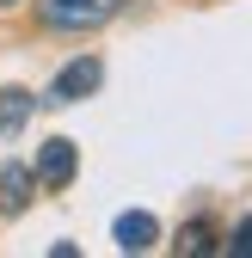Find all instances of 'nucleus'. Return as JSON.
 Wrapping results in <instances>:
<instances>
[{"label": "nucleus", "mask_w": 252, "mask_h": 258, "mask_svg": "<svg viewBox=\"0 0 252 258\" xmlns=\"http://www.w3.org/2000/svg\"><path fill=\"white\" fill-rule=\"evenodd\" d=\"M117 13V0H43V19L61 31H86V25H105Z\"/></svg>", "instance_id": "f257e3e1"}, {"label": "nucleus", "mask_w": 252, "mask_h": 258, "mask_svg": "<svg viewBox=\"0 0 252 258\" xmlns=\"http://www.w3.org/2000/svg\"><path fill=\"white\" fill-rule=\"evenodd\" d=\"M99 80H105V68L92 55H80V61H68V68L55 74V92H49V99L55 105H74V99H86V92H99Z\"/></svg>", "instance_id": "f03ea898"}, {"label": "nucleus", "mask_w": 252, "mask_h": 258, "mask_svg": "<svg viewBox=\"0 0 252 258\" xmlns=\"http://www.w3.org/2000/svg\"><path fill=\"white\" fill-rule=\"evenodd\" d=\"M74 166H80V154H74V142H43V154H37V178L49 184V190H61L74 178Z\"/></svg>", "instance_id": "7ed1b4c3"}, {"label": "nucleus", "mask_w": 252, "mask_h": 258, "mask_svg": "<svg viewBox=\"0 0 252 258\" xmlns=\"http://www.w3.org/2000/svg\"><path fill=\"white\" fill-rule=\"evenodd\" d=\"M154 240H160L154 215H142V209H136V215H117V246H123V252H148Z\"/></svg>", "instance_id": "20e7f679"}, {"label": "nucleus", "mask_w": 252, "mask_h": 258, "mask_svg": "<svg viewBox=\"0 0 252 258\" xmlns=\"http://www.w3.org/2000/svg\"><path fill=\"white\" fill-rule=\"evenodd\" d=\"M31 111H37V99L19 92V86H7V92H0V136H19V129L31 123Z\"/></svg>", "instance_id": "39448f33"}, {"label": "nucleus", "mask_w": 252, "mask_h": 258, "mask_svg": "<svg viewBox=\"0 0 252 258\" xmlns=\"http://www.w3.org/2000/svg\"><path fill=\"white\" fill-rule=\"evenodd\" d=\"M31 178H37V172H25V166H7V172H0V197H7V209H25L31 203Z\"/></svg>", "instance_id": "423d86ee"}, {"label": "nucleus", "mask_w": 252, "mask_h": 258, "mask_svg": "<svg viewBox=\"0 0 252 258\" xmlns=\"http://www.w3.org/2000/svg\"><path fill=\"white\" fill-rule=\"evenodd\" d=\"M178 252H184V258H197V252H209V228H203V221H191V228L178 234Z\"/></svg>", "instance_id": "0eeeda50"}, {"label": "nucleus", "mask_w": 252, "mask_h": 258, "mask_svg": "<svg viewBox=\"0 0 252 258\" xmlns=\"http://www.w3.org/2000/svg\"><path fill=\"white\" fill-rule=\"evenodd\" d=\"M228 252H234V258H252V221H240V234H234Z\"/></svg>", "instance_id": "6e6552de"}, {"label": "nucleus", "mask_w": 252, "mask_h": 258, "mask_svg": "<svg viewBox=\"0 0 252 258\" xmlns=\"http://www.w3.org/2000/svg\"><path fill=\"white\" fill-rule=\"evenodd\" d=\"M7 7H13V0H7Z\"/></svg>", "instance_id": "1a4fd4ad"}]
</instances>
